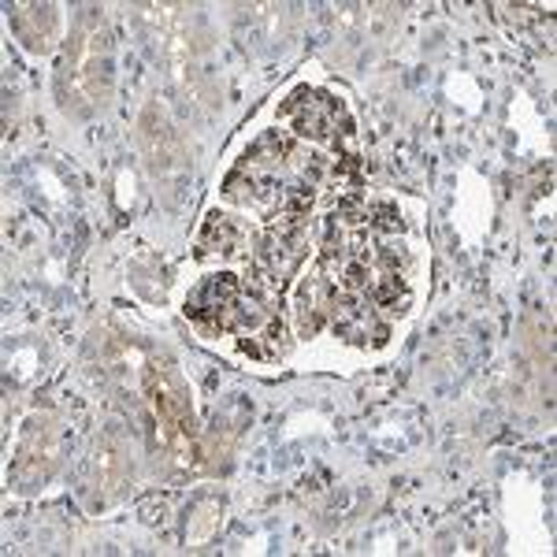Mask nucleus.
Returning <instances> with one entry per match:
<instances>
[{
	"label": "nucleus",
	"mask_w": 557,
	"mask_h": 557,
	"mask_svg": "<svg viewBox=\"0 0 557 557\" xmlns=\"http://www.w3.org/2000/svg\"><path fill=\"white\" fill-rule=\"evenodd\" d=\"M108 83H112V57H108L104 30L94 15H86L75 30V41L67 45L64 67H60V89H64V104L75 112L104 104Z\"/></svg>",
	"instance_id": "nucleus-1"
},
{
	"label": "nucleus",
	"mask_w": 557,
	"mask_h": 557,
	"mask_svg": "<svg viewBox=\"0 0 557 557\" xmlns=\"http://www.w3.org/2000/svg\"><path fill=\"white\" fill-rule=\"evenodd\" d=\"M57 23H60V15L52 4H15L12 8V26L30 52L49 49L52 38H57Z\"/></svg>",
	"instance_id": "nucleus-4"
},
{
	"label": "nucleus",
	"mask_w": 557,
	"mask_h": 557,
	"mask_svg": "<svg viewBox=\"0 0 557 557\" xmlns=\"http://www.w3.org/2000/svg\"><path fill=\"white\" fill-rule=\"evenodd\" d=\"M146 391L152 398L160 424H164L168 443L194 446V412H190V394L186 383L178 380V372L168 361H152L146 372Z\"/></svg>",
	"instance_id": "nucleus-2"
},
{
	"label": "nucleus",
	"mask_w": 557,
	"mask_h": 557,
	"mask_svg": "<svg viewBox=\"0 0 557 557\" xmlns=\"http://www.w3.org/2000/svg\"><path fill=\"white\" fill-rule=\"evenodd\" d=\"M283 115L294 123L298 138H309V141H338V134H349V131H338V123L346 127V112L335 97L320 94V89H298L290 94V101L283 104Z\"/></svg>",
	"instance_id": "nucleus-3"
},
{
	"label": "nucleus",
	"mask_w": 557,
	"mask_h": 557,
	"mask_svg": "<svg viewBox=\"0 0 557 557\" xmlns=\"http://www.w3.org/2000/svg\"><path fill=\"white\" fill-rule=\"evenodd\" d=\"M242 349H246L249 357H257V361H278V357H283V349H286L283 320L268 317L257 331H249V335L242 338Z\"/></svg>",
	"instance_id": "nucleus-6"
},
{
	"label": "nucleus",
	"mask_w": 557,
	"mask_h": 557,
	"mask_svg": "<svg viewBox=\"0 0 557 557\" xmlns=\"http://www.w3.org/2000/svg\"><path fill=\"white\" fill-rule=\"evenodd\" d=\"M242 246V227L235 215L227 212H212L205 220L201 235H197V257L209 260V257H235Z\"/></svg>",
	"instance_id": "nucleus-5"
}]
</instances>
